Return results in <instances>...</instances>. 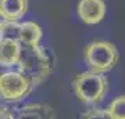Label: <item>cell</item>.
<instances>
[{"instance_id": "cell-13", "label": "cell", "mask_w": 125, "mask_h": 119, "mask_svg": "<svg viewBox=\"0 0 125 119\" xmlns=\"http://www.w3.org/2000/svg\"><path fill=\"white\" fill-rule=\"evenodd\" d=\"M13 118V112L4 105H0V119H11Z\"/></svg>"}, {"instance_id": "cell-5", "label": "cell", "mask_w": 125, "mask_h": 119, "mask_svg": "<svg viewBox=\"0 0 125 119\" xmlns=\"http://www.w3.org/2000/svg\"><path fill=\"white\" fill-rule=\"evenodd\" d=\"M106 3L104 0H79L76 6V13L81 21L88 25H96L106 17Z\"/></svg>"}, {"instance_id": "cell-14", "label": "cell", "mask_w": 125, "mask_h": 119, "mask_svg": "<svg viewBox=\"0 0 125 119\" xmlns=\"http://www.w3.org/2000/svg\"><path fill=\"white\" fill-rule=\"evenodd\" d=\"M4 21H6V19H4V18H3V15L0 14V28L3 27V24H4Z\"/></svg>"}, {"instance_id": "cell-11", "label": "cell", "mask_w": 125, "mask_h": 119, "mask_svg": "<svg viewBox=\"0 0 125 119\" xmlns=\"http://www.w3.org/2000/svg\"><path fill=\"white\" fill-rule=\"evenodd\" d=\"M18 31H20V22L4 21L3 27L0 28V37L18 40Z\"/></svg>"}, {"instance_id": "cell-7", "label": "cell", "mask_w": 125, "mask_h": 119, "mask_svg": "<svg viewBox=\"0 0 125 119\" xmlns=\"http://www.w3.org/2000/svg\"><path fill=\"white\" fill-rule=\"evenodd\" d=\"M21 49L22 46L18 40L0 37V66L10 68L18 65L21 57Z\"/></svg>"}, {"instance_id": "cell-1", "label": "cell", "mask_w": 125, "mask_h": 119, "mask_svg": "<svg viewBox=\"0 0 125 119\" xmlns=\"http://www.w3.org/2000/svg\"><path fill=\"white\" fill-rule=\"evenodd\" d=\"M56 57L53 51L46 46L38 44L21 49V57L18 61V71L31 80L33 86L43 83L54 71Z\"/></svg>"}, {"instance_id": "cell-10", "label": "cell", "mask_w": 125, "mask_h": 119, "mask_svg": "<svg viewBox=\"0 0 125 119\" xmlns=\"http://www.w3.org/2000/svg\"><path fill=\"white\" fill-rule=\"evenodd\" d=\"M106 111L113 119H125V96L114 98Z\"/></svg>"}, {"instance_id": "cell-6", "label": "cell", "mask_w": 125, "mask_h": 119, "mask_svg": "<svg viewBox=\"0 0 125 119\" xmlns=\"http://www.w3.org/2000/svg\"><path fill=\"white\" fill-rule=\"evenodd\" d=\"M11 119H56V116L54 110L50 105L42 102H31L15 111Z\"/></svg>"}, {"instance_id": "cell-4", "label": "cell", "mask_w": 125, "mask_h": 119, "mask_svg": "<svg viewBox=\"0 0 125 119\" xmlns=\"http://www.w3.org/2000/svg\"><path fill=\"white\" fill-rule=\"evenodd\" d=\"M33 89V83L20 71H7L0 73V98L6 102L22 101Z\"/></svg>"}, {"instance_id": "cell-2", "label": "cell", "mask_w": 125, "mask_h": 119, "mask_svg": "<svg viewBox=\"0 0 125 119\" xmlns=\"http://www.w3.org/2000/svg\"><path fill=\"white\" fill-rule=\"evenodd\" d=\"M72 89L79 101L88 105H93L104 100L108 92V79L104 73L85 71L75 76Z\"/></svg>"}, {"instance_id": "cell-3", "label": "cell", "mask_w": 125, "mask_h": 119, "mask_svg": "<svg viewBox=\"0 0 125 119\" xmlns=\"http://www.w3.org/2000/svg\"><path fill=\"white\" fill-rule=\"evenodd\" d=\"M85 64L89 71L106 73L111 71L118 62L120 54L115 44L107 40H96L88 44L85 49Z\"/></svg>"}, {"instance_id": "cell-9", "label": "cell", "mask_w": 125, "mask_h": 119, "mask_svg": "<svg viewBox=\"0 0 125 119\" xmlns=\"http://www.w3.org/2000/svg\"><path fill=\"white\" fill-rule=\"evenodd\" d=\"M28 11V0H0V14L6 21L18 22Z\"/></svg>"}, {"instance_id": "cell-12", "label": "cell", "mask_w": 125, "mask_h": 119, "mask_svg": "<svg viewBox=\"0 0 125 119\" xmlns=\"http://www.w3.org/2000/svg\"><path fill=\"white\" fill-rule=\"evenodd\" d=\"M81 119H113V118L107 114V111L106 110L94 108V110L86 111L85 114L81 116Z\"/></svg>"}, {"instance_id": "cell-8", "label": "cell", "mask_w": 125, "mask_h": 119, "mask_svg": "<svg viewBox=\"0 0 125 119\" xmlns=\"http://www.w3.org/2000/svg\"><path fill=\"white\" fill-rule=\"evenodd\" d=\"M43 37V29L39 24L33 21H27L20 24V31H18V42L21 46L31 47L40 44V40Z\"/></svg>"}]
</instances>
